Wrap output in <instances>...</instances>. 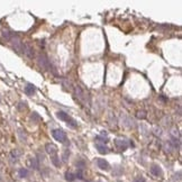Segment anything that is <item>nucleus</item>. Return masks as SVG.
Masks as SVG:
<instances>
[{"label":"nucleus","mask_w":182,"mask_h":182,"mask_svg":"<svg viewBox=\"0 0 182 182\" xmlns=\"http://www.w3.org/2000/svg\"><path fill=\"white\" fill-rule=\"evenodd\" d=\"M56 116H58V119L65 122L66 124H67V126H70V127H72V128H75V127H77L75 120H74L73 118H71V117L69 116L66 112H64V111H58V112H56Z\"/></svg>","instance_id":"nucleus-1"},{"label":"nucleus","mask_w":182,"mask_h":182,"mask_svg":"<svg viewBox=\"0 0 182 182\" xmlns=\"http://www.w3.org/2000/svg\"><path fill=\"white\" fill-rule=\"evenodd\" d=\"M53 137L56 139L60 143H65L66 142V134L62 129H54L53 131Z\"/></svg>","instance_id":"nucleus-2"},{"label":"nucleus","mask_w":182,"mask_h":182,"mask_svg":"<svg viewBox=\"0 0 182 182\" xmlns=\"http://www.w3.org/2000/svg\"><path fill=\"white\" fill-rule=\"evenodd\" d=\"M38 64L41 65V67H43L45 70H50V67H51L48 58H46V55H44V54H41L38 56Z\"/></svg>","instance_id":"nucleus-3"},{"label":"nucleus","mask_w":182,"mask_h":182,"mask_svg":"<svg viewBox=\"0 0 182 182\" xmlns=\"http://www.w3.org/2000/svg\"><path fill=\"white\" fill-rule=\"evenodd\" d=\"M115 145H116V147L119 151H125V150H127V147L129 146V144H128V142L126 139L116 138L115 139Z\"/></svg>","instance_id":"nucleus-4"},{"label":"nucleus","mask_w":182,"mask_h":182,"mask_svg":"<svg viewBox=\"0 0 182 182\" xmlns=\"http://www.w3.org/2000/svg\"><path fill=\"white\" fill-rule=\"evenodd\" d=\"M45 150H46V152L50 154L51 156H56V153H58V147L56 145H54V144H52V143H47L46 145H45Z\"/></svg>","instance_id":"nucleus-5"},{"label":"nucleus","mask_w":182,"mask_h":182,"mask_svg":"<svg viewBox=\"0 0 182 182\" xmlns=\"http://www.w3.org/2000/svg\"><path fill=\"white\" fill-rule=\"evenodd\" d=\"M75 95L78 97V99L81 100V101H86V100H87V96H86L83 89H82L80 86H77V87H75Z\"/></svg>","instance_id":"nucleus-6"},{"label":"nucleus","mask_w":182,"mask_h":182,"mask_svg":"<svg viewBox=\"0 0 182 182\" xmlns=\"http://www.w3.org/2000/svg\"><path fill=\"white\" fill-rule=\"evenodd\" d=\"M97 165H98V168H100L101 170H105V171L109 170L110 168L109 163L105 160V159H98L97 160Z\"/></svg>","instance_id":"nucleus-7"},{"label":"nucleus","mask_w":182,"mask_h":182,"mask_svg":"<svg viewBox=\"0 0 182 182\" xmlns=\"http://www.w3.org/2000/svg\"><path fill=\"white\" fill-rule=\"evenodd\" d=\"M151 173L155 176H162L163 175V172H162V169L159 167V165H152L151 167Z\"/></svg>","instance_id":"nucleus-8"},{"label":"nucleus","mask_w":182,"mask_h":182,"mask_svg":"<svg viewBox=\"0 0 182 182\" xmlns=\"http://www.w3.org/2000/svg\"><path fill=\"white\" fill-rule=\"evenodd\" d=\"M35 91H36V88L35 86H33V84H27L26 87H25V93L27 96H33L35 93Z\"/></svg>","instance_id":"nucleus-9"},{"label":"nucleus","mask_w":182,"mask_h":182,"mask_svg":"<svg viewBox=\"0 0 182 182\" xmlns=\"http://www.w3.org/2000/svg\"><path fill=\"white\" fill-rule=\"evenodd\" d=\"M24 53L28 56V58H33L34 56V50H33V47L28 45V44H26L25 46H24Z\"/></svg>","instance_id":"nucleus-10"},{"label":"nucleus","mask_w":182,"mask_h":182,"mask_svg":"<svg viewBox=\"0 0 182 182\" xmlns=\"http://www.w3.org/2000/svg\"><path fill=\"white\" fill-rule=\"evenodd\" d=\"M96 147H97L98 152L101 154H107L109 152V148L107 146H105L103 144H96Z\"/></svg>","instance_id":"nucleus-11"},{"label":"nucleus","mask_w":182,"mask_h":182,"mask_svg":"<svg viewBox=\"0 0 182 182\" xmlns=\"http://www.w3.org/2000/svg\"><path fill=\"white\" fill-rule=\"evenodd\" d=\"M28 165L33 169H37L38 168V162H37V160L36 159H34V157H33V159H29Z\"/></svg>","instance_id":"nucleus-12"},{"label":"nucleus","mask_w":182,"mask_h":182,"mask_svg":"<svg viewBox=\"0 0 182 182\" xmlns=\"http://www.w3.org/2000/svg\"><path fill=\"white\" fill-rule=\"evenodd\" d=\"M74 179H75V174H73L72 172H66L65 173V180L66 181L72 182V181H74Z\"/></svg>","instance_id":"nucleus-13"},{"label":"nucleus","mask_w":182,"mask_h":182,"mask_svg":"<svg viewBox=\"0 0 182 182\" xmlns=\"http://www.w3.org/2000/svg\"><path fill=\"white\" fill-rule=\"evenodd\" d=\"M28 175V170H26V169H20L19 170V176L20 178H26Z\"/></svg>","instance_id":"nucleus-14"},{"label":"nucleus","mask_w":182,"mask_h":182,"mask_svg":"<svg viewBox=\"0 0 182 182\" xmlns=\"http://www.w3.org/2000/svg\"><path fill=\"white\" fill-rule=\"evenodd\" d=\"M137 117H138V118H145L146 117L145 112H144V111H138V112H137Z\"/></svg>","instance_id":"nucleus-15"},{"label":"nucleus","mask_w":182,"mask_h":182,"mask_svg":"<svg viewBox=\"0 0 182 182\" xmlns=\"http://www.w3.org/2000/svg\"><path fill=\"white\" fill-rule=\"evenodd\" d=\"M134 182H145V179L142 178V176H139V178H137V179H135Z\"/></svg>","instance_id":"nucleus-16"},{"label":"nucleus","mask_w":182,"mask_h":182,"mask_svg":"<svg viewBox=\"0 0 182 182\" xmlns=\"http://www.w3.org/2000/svg\"><path fill=\"white\" fill-rule=\"evenodd\" d=\"M0 182H1V179H0Z\"/></svg>","instance_id":"nucleus-17"},{"label":"nucleus","mask_w":182,"mask_h":182,"mask_svg":"<svg viewBox=\"0 0 182 182\" xmlns=\"http://www.w3.org/2000/svg\"><path fill=\"white\" fill-rule=\"evenodd\" d=\"M119 182H120V181H119Z\"/></svg>","instance_id":"nucleus-18"}]
</instances>
